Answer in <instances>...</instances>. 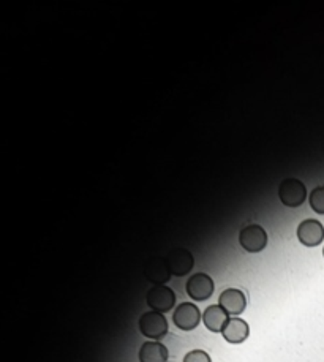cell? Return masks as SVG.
I'll return each mask as SVG.
<instances>
[{
  "instance_id": "obj_9",
  "label": "cell",
  "mask_w": 324,
  "mask_h": 362,
  "mask_svg": "<svg viewBox=\"0 0 324 362\" xmlns=\"http://www.w3.org/2000/svg\"><path fill=\"white\" fill-rule=\"evenodd\" d=\"M219 305L231 316H239L247 307V298L237 288H228L220 294Z\"/></svg>"
},
{
  "instance_id": "obj_2",
  "label": "cell",
  "mask_w": 324,
  "mask_h": 362,
  "mask_svg": "<svg viewBox=\"0 0 324 362\" xmlns=\"http://www.w3.org/2000/svg\"><path fill=\"white\" fill-rule=\"evenodd\" d=\"M278 198L285 206L298 207L305 201L307 189L299 179L288 178L282 180L280 187H278Z\"/></svg>"
},
{
  "instance_id": "obj_11",
  "label": "cell",
  "mask_w": 324,
  "mask_h": 362,
  "mask_svg": "<svg viewBox=\"0 0 324 362\" xmlns=\"http://www.w3.org/2000/svg\"><path fill=\"white\" fill-rule=\"evenodd\" d=\"M230 315L220 305H209L203 312V323L210 332H221L228 323Z\"/></svg>"
},
{
  "instance_id": "obj_6",
  "label": "cell",
  "mask_w": 324,
  "mask_h": 362,
  "mask_svg": "<svg viewBox=\"0 0 324 362\" xmlns=\"http://www.w3.org/2000/svg\"><path fill=\"white\" fill-rule=\"evenodd\" d=\"M185 290L193 301H207V299L214 294L215 285H214V280L210 279L207 274L198 273V274H193L190 279L187 280Z\"/></svg>"
},
{
  "instance_id": "obj_7",
  "label": "cell",
  "mask_w": 324,
  "mask_h": 362,
  "mask_svg": "<svg viewBox=\"0 0 324 362\" xmlns=\"http://www.w3.org/2000/svg\"><path fill=\"white\" fill-rule=\"evenodd\" d=\"M164 261L168 264V269L171 275L182 277L187 275L193 269V255L185 250V248H174L173 252H169L167 257H164Z\"/></svg>"
},
{
  "instance_id": "obj_12",
  "label": "cell",
  "mask_w": 324,
  "mask_h": 362,
  "mask_svg": "<svg viewBox=\"0 0 324 362\" xmlns=\"http://www.w3.org/2000/svg\"><path fill=\"white\" fill-rule=\"evenodd\" d=\"M139 362H168V348L157 341H149L141 345L138 353Z\"/></svg>"
},
{
  "instance_id": "obj_15",
  "label": "cell",
  "mask_w": 324,
  "mask_h": 362,
  "mask_svg": "<svg viewBox=\"0 0 324 362\" xmlns=\"http://www.w3.org/2000/svg\"><path fill=\"white\" fill-rule=\"evenodd\" d=\"M184 362H212L210 361V356L203 352V350H193V352L187 353Z\"/></svg>"
},
{
  "instance_id": "obj_1",
  "label": "cell",
  "mask_w": 324,
  "mask_h": 362,
  "mask_svg": "<svg viewBox=\"0 0 324 362\" xmlns=\"http://www.w3.org/2000/svg\"><path fill=\"white\" fill-rule=\"evenodd\" d=\"M139 332L151 341H160L168 334V321L164 313L160 312H146L139 316L138 321Z\"/></svg>"
},
{
  "instance_id": "obj_8",
  "label": "cell",
  "mask_w": 324,
  "mask_h": 362,
  "mask_svg": "<svg viewBox=\"0 0 324 362\" xmlns=\"http://www.w3.org/2000/svg\"><path fill=\"white\" fill-rule=\"evenodd\" d=\"M298 239L305 247H316L324 241V226L315 218H307L298 226Z\"/></svg>"
},
{
  "instance_id": "obj_16",
  "label": "cell",
  "mask_w": 324,
  "mask_h": 362,
  "mask_svg": "<svg viewBox=\"0 0 324 362\" xmlns=\"http://www.w3.org/2000/svg\"><path fill=\"white\" fill-rule=\"evenodd\" d=\"M323 257H324V248H323Z\"/></svg>"
},
{
  "instance_id": "obj_3",
  "label": "cell",
  "mask_w": 324,
  "mask_h": 362,
  "mask_svg": "<svg viewBox=\"0 0 324 362\" xmlns=\"http://www.w3.org/2000/svg\"><path fill=\"white\" fill-rule=\"evenodd\" d=\"M239 244L248 253H259L267 245V233L259 225L246 226L239 233Z\"/></svg>"
},
{
  "instance_id": "obj_4",
  "label": "cell",
  "mask_w": 324,
  "mask_h": 362,
  "mask_svg": "<svg viewBox=\"0 0 324 362\" xmlns=\"http://www.w3.org/2000/svg\"><path fill=\"white\" fill-rule=\"evenodd\" d=\"M147 305L153 312L167 313L176 305V293L169 286L153 285L147 293Z\"/></svg>"
},
{
  "instance_id": "obj_10",
  "label": "cell",
  "mask_w": 324,
  "mask_h": 362,
  "mask_svg": "<svg viewBox=\"0 0 324 362\" xmlns=\"http://www.w3.org/2000/svg\"><path fill=\"white\" fill-rule=\"evenodd\" d=\"M250 334V327L247 325V321H244L239 316H232V318L228 320V323L225 325L223 331H221V336L228 343L237 345L247 341Z\"/></svg>"
},
{
  "instance_id": "obj_5",
  "label": "cell",
  "mask_w": 324,
  "mask_h": 362,
  "mask_svg": "<svg viewBox=\"0 0 324 362\" xmlns=\"http://www.w3.org/2000/svg\"><path fill=\"white\" fill-rule=\"evenodd\" d=\"M173 321L176 327H179L180 331H193L200 325L201 312L195 304L182 302L174 310Z\"/></svg>"
},
{
  "instance_id": "obj_13",
  "label": "cell",
  "mask_w": 324,
  "mask_h": 362,
  "mask_svg": "<svg viewBox=\"0 0 324 362\" xmlns=\"http://www.w3.org/2000/svg\"><path fill=\"white\" fill-rule=\"evenodd\" d=\"M146 277L155 285H164L171 277L164 258H153L146 266Z\"/></svg>"
},
{
  "instance_id": "obj_14",
  "label": "cell",
  "mask_w": 324,
  "mask_h": 362,
  "mask_svg": "<svg viewBox=\"0 0 324 362\" xmlns=\"http://www.w3.org/2000/svg\"><path fill=\"white\" fill-rule=\"evenodd\" d=\"M310 206L316 214H323L324 216V185L316 187L310 193Z\"/></svg>"
}]
</instances>
